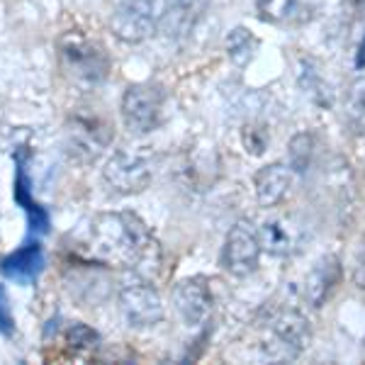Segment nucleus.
Masks as SVG:
<instances>
[{
    "mask_svg": "<svg viewBox=\"0 0 365 365\" xmlns=\"http://www.w3.org/2000/svg\"><path fill=\"white\" fill-rule=\"evenodd\" d=\"M210 8V0H163L158 29L166 39H185Z\"/></svg>",
    "mask_w": 365,
    "mask_h": 365,
    "instance_id": "obj_10",
    "label": "nucleus"
},
{
    "mask_svg": "<svg viewBox=\"0 0 365 365\" xmlns=\"http://www.w3.org/2000/svg\"><path fill=\"white\" fill-rule=\"evenodd\" d=\"M161 5L158 0H122L113 13L110 27L115 37L127 44H139L158 32Z\"/></svg>",
    "mask_w": 365,
    "mask_h": 365,
    "instance_id": "obj_7",
    "label": "nucleus"
},
{
    "mask_svg": "<svg viewBox=\"0 0 365 365\" xmlns=\"http://www.w3.org/2000/svg\"><path fill=\"white\" fill-rule=\"evenodd\" d=\"M356 66H358V68H365V34H363V42H361V46H358Z\"/></svg>",
    "mask_w": 365,
    "mask_h": 365,
    "instance_id": "obj_24",
    "label": "nucleus"
},
{
    "mask_svg": "<svg viewBox=\"0 0 365 365\" xmlns=\"http://www.w3.org/2000/svg\"><path fill=\"white\" fill-rule=\"evenodd\" d=\"M258 17L278 25H304L312 17V8L302 0H258Z\"/></svg>",
    "mask_w": 365,
    "mask_h": 365,
    "instance_id": "obj_16",
    "label": "nucleus"
},
{
    "mask_svg": "<svg viewBox=\"0 0 365 365\" xmlns=\"http://www.w3.org/2000/svg\"><path fill=\"white\" fill-rule=\"evenodd\" d=\"M66 344L73 351H93V349H98L100 336L96 329H91L88 324L76 322L66 329Z\"/></svg>",
    "mask_w": 365,
    "mask_h": 365,
    "instance_id": "obj_21",
    "label": "nucleus"
},
{
    "mask_svg": "<svg viewBox=\"0 0 365 365\" xmlns=\"http://www.w3.org/2000/svg\"><path fill=\"white\" fill-rule=\"evenodd\" d=\"M270 331H273V339L278 341L282 356L287 358L299 356L312 341L309 322L299 312H282V314H278L270 322Z\"/></svg>",
    "mask_w": 365,
    "mask_h": 365,
    "instance_id": "obj_12",
    "label": "nucleus"
},
{
    "mask_svg": "<svg viewBox=\"0 0 365 365\" xmlns=\"http://www.w3.org/2000/svg\"><path fill=\"white\" fill-rule=\"evenodd\" d=\"M341 280V261L336 256H322L304 278V299L312 307H322Z\"/></svg>",
    "mask_w": 365,
    "mask_h": 365,
    "instance_id": "obj_13",
    "label": "nucleus"
},
{
    "mask_svg": "<svg viewBox=\"0 0 365 365\" xmlns=\"http://www.w3.org/2000/svg\"><path fill=\"white\" fill-rule=\"evenodd\" d=\"M263 251L273 253V256H290L302 244V229H299L292 220L285 217H273L266 220L263 227L258 229Z\"/></svg>",
    "mask_w": 365,
    "mask_h": 365,
    "instance_id": "obj_14",
    "label": "nucleus"
},
{
    "mask_svg": "<svg viewBox=\"0 0 365 365\" xmlns=\"http://www.w3.org/2000/svg\"><path fill=\"white\" fill-rule=\"evenodd\" d=\"M44 270V249L39 241H27L0 261V273L20 285H34Z\"/></svg>",
    "mask_w": 365,
    "mask_h": 365,
    "instance_id": "obj_11",
    "label": "nucleus"
},
{
    "mask_svg": "<svg viewBox=\"0 0 365 365\" xmlns=\"http://www.w3.org/2000/svg\"><path fill=\"white\" fill-rule=\"evenodd\" d=\"M290 182H292V170L285 163H268V166L258 168L256 175H253L258 205L261 207H275L287 195Z\"/></svg>",
    "mask_w": 365,
    "mask_h": 365,
    "instance_id": "obj_15",
    "label": "nucleus"
},
{
    "mask_svg": "<svg viewBox=\"0 0 365 365\" xmlns=\"http://www.w3.org/2000/svg\"><path fill=\"white\" fill-rule=\"evenodd\" d=\"M258 51V39L251 29L246 27H234L227 34V54L237 66H246Z\"/></svg>",
    "mask_w": 365,
    "mask_h": 365,
    "instance_id": "obj_17",
    "label": "nucleus"
},
{
    "mask_svg": "<svg viewBox=\"0 0 365 365\" xmlns=\"http://www.w3.org/2000/svg\"><path fill=\"white\" fill-rule=\"evenodd\" d=\"M58 56L66 78L78 88H98L110 73V56L105 46L78 32H68L58 42Z\"/></svg>",
    "mask_w": 365,
    "mask_h": 365,
    "instance_id": "obj_2",
    "label": "nucleus"
},
{
    "mask_svg": "<svg viewBox=\"0 0 365 365\" xmlns=\"http://www.w3.org/2000/svg\"><path fill=\"white\" fill-rule=\"evenodd\" d=\"M91 253L103 263L139 268H156L161 261L156 239L137 215L108 212L98 215L91 225Z\"/></svg>",
    "mask_w": 365,
    "mask_h": 365,
    "instance_id": "obj_1",
    "label": "nucleus"
},
{
    "mask_svg": "<svg viewBox=\"0 0 365 365\" xmlns=\"http://www.w3.org/2000/svg\"><path fill=\"white\" fill-rule=\"evenodd\" d=\"M173 297V307L180 314V319L185 322V327H202L212 314V292L207 290L200 278H185L170 292Z\"/></svg>",
    "mask_w": 365,
    "mask_h": 365,
    "instance_id": "obj_9",
    "label": "nucleus"
},
{
    "mask_svg": "<svg viewBox=\"0 0 365 365\" xmlns=\"http://www.w3.org/2000/svg\"><path fill=\"white\" fill-rule=\"evenodd\" d=\"M27 220H29V229H32V234H46L49 232V212H46L42 205H37L32 212H27Z\"/></svg>",
    "mask_w": 365,
    "mask_h": 365,
    "instance_id": "obj_23",
    "label": "nucleus"
},
{
    "mask_svg": "<svg viewBox=\"0 0 365 365\" xmlns=\"http://www.w3.org/2000/svg\"><path fill=\"white\" fill-rule=\"evenodd\" d=\"M15 331V317H13V307H10V297L8 290L0 285V334L3 336H10Z\"/></svg>",
    "mask_w": 365,
    "mask_h": 365,
    "instance_id": "obj_22",
    "label": "nucleus"
},
{
    "mask_svg": "<svg viewBox=\"0 0 365 365\" xmlns=\"http://www.w3.org/2000/svg\"><path fill=\"white\" fill-rule=\"evenodd\" d=\"M346 122L356 134H365V78L353 81L346 93Z\"/></svg>",
    "mask_w": 365,
    "mask_h": 365,
    "instance_id": "obj_19",
    "label": "nucleus"
},
{
    "mask_svg": "<svg viewBox=\"0 0 365 365\" xmlns=\"http://www.w3.org/2000/svg\"><path fill=\"white\" fill-rule=\"evenodd\" d=\"M312 146L314 141L307 132H299L290 139L287 144V166L292 173H307L309 163H312Z\"/></svg>",
    "mask_w": 365,
    "mask_h": 365,
    "instance_id": "obj_20",
    "label": "nucleus"
},
{
    "mask_svg": "<svg viewBox=\"0 0 365 365\" xmlns=\"http://www.w3.org/2000/svg\"><path fill=\"white\" fill-rule=\"evenodd\" d=\"M113 141V127L100 115L78 113L66 125V146L68 154L83 163H93L103 156V151Z\"/></svg>",
    "mask_w": 365,
    "mask_h": 365,
    "instance_id": "obj_6",
    "label": "nucleus"
},
{
    "mask_svg": "<svg viewBox=\"0 0 365 365\" xmlns=\"http://www.w3.org/2000/svg\"><path fill=\"white\" fill-rule=\"evenodd\" d=\"M261 237L258 229L246 220H239L237 225L229 229L225 239V249H222V268L227 273L237 275V278H246L258 268L261 261Z\"/></svg>",
    "mask_w": 365,
    "mask_h": 365,
    "instance_id": "obj_8",
    "label": "nucleus"
},
{
    "mask_svg": "<svg viewBox=\"0 0 365 365\" xmlns=\"http://www.w3.org/2000/svg\"><path fill=\"white\" fill-rule=\"evenodd\" d=\"M156 170V154L149 146H125L108 158L103 180L117 195H137L149 187Z\"/></svg>",
    "mask_w": 365,
    "mask_h": 365,
    "instance_id": "obj_3",
    "label": "nucleus"
},
{
    "mask_svg": "<svg viewBox=\"0 0 365 365\" xmlns=\"http://www.w3.org/2000/svg\"><path fill=\"white\" fill-rule=\"evenodd\" d=\"M120 312L125 317V322L134 329H149L156 327L158 322H163V302L161 295L149 280L137 270H132L125 275V280L120 282Z\"/></svg>",
    "mask_w": 365,
    "mask_h": 365,
    "instance_id": "obj_4",
    "label": "nucleus"
},
{
    "mask_svg": "<svg viewBox=\"0 0 365 365\" xmlns=\"http://www.w3.org/2000/svg\"><path fill=\"white\" fill-rule=\"evenodd\" d=\"M27 158H29V151L22 146V149L15 151V187H13V195H15V202L20 205L25 212H32L37 207L39 202H34L32 197V180H29V173H27Z\"/></svg>",
    "mask_w": 365,
    "mask_h": 365,
    "instance_id": "obj_18",
    "label": "nucleus"
},
{
    "mask_svg": "<svg viewBox=\"0 0 365 365\" xmlns=\"http://www.w3.org/2000/svg\"><path fill=\"white\" fill-rule=\"evenodd\" d=\"M163 88L156 83H132L122 96V122L134 137H144L158 129L163 120Z\"/></svg>",
    "mask_w": 365,
    "mask_h": 365,
    "instance_id": "obj_5",
    "label": "nucleus"
}]
</instances>
